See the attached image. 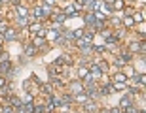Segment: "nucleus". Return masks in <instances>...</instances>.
<instances>
[{
	"mask_svg": "<svg viewBox=\"0 0 146 113\" xmlns=\"http://www.w3.org/2000/svg\"><path fill=\"white\" fill-rule=\"evenodd\" d=\"M129 49H131V51H141V43H139V42H133Z\"/></svg>",
	"mask_w": 146,
	"mask_h": 113,
	"instance_id": "26",
	"label": "nucleus"
},
{
	"mask_svg": "<svg viewBox=\"0 0 146 113\" xmlns=\"http://www.w3.org/2000/svg\"><path fill=\"white\" fill-rule=\"evenodd\" d=\"M87 74H89V70H87V68H80V70H78V77H80V79H86Z\"/></svg>",
	"mask_w": 146,
	"mask_h": 113,
	"instance_id": "17",
	"label": "nucleus"
},
{
	"mask_svg": "<svg viewBox=\"0 0 146 113\" xmlns=\"http://www.w3.org/2000/svg\"><path fill=\"white\" fill-rule=\"evenodd\" d=\"M34 17H38V19H44V13H42V10H40V8H36V10H34Z\"/></svg>",
	"mask_w": 146,
	"mask_h": 113,
	"instance_id": "29",
	"label": "nucleus"
},
{
	"mask_svg": "<svg viewBox=\"0 0 146 113\" xmlns=\"http://www.w3.org/2000/svg\"><path fill=\"white\" fill-rule=\"evenodd\" d=\"M82 40H84V42H87V43H91L93 42V34L91 32H86L84 36H82Z\"/></svg>",
	"mask_w": 146,
	"mask_h": 113,
	"instance_id": "21",
	"label": "nucleus"
},
{
	"mask_svg": "<svg viewBox=\"0 0 146 113\" xmlns=\"http://www.w3.org/2000/svg\"><path fill=\"white\" fill-rule=\"evenodd\" d=\"M70 91L74 92V94H78V92L84 91V85H82L80 81H72V83H70Z\"/></svg>",
	"mask_w": 146,
	"mask_h": 113,
	"instance_id": "3",
	"label": "nucleus"
},
{
	"mask_svg": "<svg viewBox=\"0 0 146 113\" xmlns=\"http://www.w3.org/2000/svg\"><path fill=\"white\" fill-rule=\"evenodd\" d=\"M49 72H51V75H59L61 74V68H59V66H53Z\"/></svg>",
	"mask_w": 146,
	"mask_h": 113,
	"instance_id": "30",
	"label": "nucleus"
},
{
	"mask_svg": "<svg viewBox=\"0 0 146 113\" xmlns=\"http://www.w3.org/2000/svg\"><path fill=\"white\" fill-rule=\"evenodd\" d=\"M76 100L80 104H86V102H89V96H87L86 92H78V94H76Z\"/></svg>",
	"mask_w": 146,
	"mask_h": 113,
	"instance_id": "7",
	"label": "nucleus"
},
{
	"mask_svg": "<svg viewBox=\"0 0 146 113\" xmlns=\"http://www.w3.org/2000/svg\"><path fill=\"white\" fill-rule=\"evenodd\" d=\"M55 42L59 43V45H65V43H66V38H65V36H59L57 40H55Z\"/></svg>",
	"mask_w": 146,
	"mask_h": 113,
	"instance_id": "31",
	"label": "nucleus"
},
{
	"mask_svg": "<svg viewBox=\"0 0 146 113\" xmlns=\"http://www.w3.org/2000/svg\"><path fill=\"white\" fill-rule=\"evenodd\" d=\"M63 13H65L66 17H78V11H76L74 8H72V6H68V8H66V10L63 11Z\"/></svg>",
	"mask_w": 146,
	"mask_h": 113,
	"instance_id": "10",
	"label": "nucleus"
},
{
	"mask_svg": "<svg viewBox=\"0 0 146 113\" xmlns=\"http://www.w3.org/2000/svg\"><path fill=\"white\" fill-rule=\"evenodd\" d=\"M34 47H40V49H46V42H44V38H40V36H36L34 38V43H33Z\"/></svg>",
	"mask_w": 146,
	"mask_h": 113,
	"instance_id": "6",
	"label": "nucleus"
},
{
	"mask_svg": "<svg viewBox=\"0 0 146 113\" xmlns=\"http://www.w3.org/2000/svg\"><path fill=\"white\" fill-rule=\"evenodd\" d=\"M2 87H6V79L2 77V75H0V89H2Z\"/></svg>",
	"mask_w": 146,
	"mask_h": 113,
	"instance_id": "43",
	"label": "nucleus"
},
{
	"mask_svg": "<svg viewBox=\"0 0 146 113\" xmlns=\"http://www.w3.org/2000/svg\"><path fill=\"white\" fill-rule=\"evenodd\" d=\"M93 49H95L97 53H103V51H104V47H103V45H95V47H93Z\"/></svg>",
	"mask_w": 146,
	"mask_h": 113,
	"instance_id": "40",
	"label": "nucleus"
},
{
	"mask_svg": "<svg viewBox=\"0 0 146 113\" xmlns=\"http://www.w3.org/2000/svg\"><path fill=\"white\" fill-rule=\"evenodd\" d=\"M10 106L11 108H19V106H23V100H19L17 96H11L10 98Z\"/></svg>",
	"mask_w": 146,
	"mask_h": 113,
	"instance_id": "8",
	"label": "nucleus"
},
{
	"mask_svg": "<svg viewBox=\"0 0 146 113\" xmlns=\"http://www.w3.org/2000/svg\"><path fill=\"white\" fill-rule=\"evenodd\" d=\"M104 2H110V0H104Z\"/></svg>",
	"mask_w": 146,
	"mask_h": 113,
	"instance_id": "50",
	"label": "nucleus"
},
{
	"mask_svg": "<svg viewBox=\"0 0 146 113\" xmlns=\"http://www.w3.org/2000/svg\"><path fill=\"white\" fill-rule=\"evenodd\" d=\"M129 60H131V55H129V53H123V55L118 59V64H125V62H129Z\"/></svg>",
	"mask_w": 146,
	"mask_h": 113,
	"instance_id": "13",
	"label": "nucleus"
},
{
	"mask_svg": "<svg viewBox=\"0 0 146 113\" xmlns=\"http://www.w3.org/2000/svg\"><path fill=\"white\" fill-rule=\"evenodd\" d=\"M15 38H17V30L8 27V30L4 32V42H15Z\"/></svg>",
	"mask_w": 146,
	"mask_h": 113,
	"instance_id": "1",
	"label": "nucleus"
},
{
	"mask_svg": "<svg viewBox=\"0 0 146 113\" xmlns=\"http://www.w3.org/2000/svg\"><path fill=\"white\" fill-rule=\"evenodd\" d=\"M51 85H53V87H63V83H61L59 79H53V81H51Z\"/></svg>",
	"mask_w": 146,
	"mask_h": 113,
	"instance_id": "39",
	"label": "nucleus"
},
{
	"mask_svg": "<svg viewBox=\"0 0 146 113\" xmlns=\"http://www.w3.org/2000/svg\"><path fill=\"white\" fill-rule=\"evenodd\" d=\"M84 106H86V111L87 113H97V106H95L93 102H86Z\"/></svg>",
	"mask_w": 146,
	"mask_h": 113,
	"instance_id": "11",
	"label": "nucleus"
},
{
	"mask_svg": "<svg viewBox=\"0 0 146 113\" xmlns=\"http://www.w3.org/2000/svg\"><path fill=\"white\" fill-rule=\"evenodd\" d=\"M55 19H57V23L61 25V23H63V21L66 19V15H65V13H57V15H55Z\"/></svg>",
	"mask_w": 146,
	"mask_h": 113,
	"instance_id": "27",
	"label": "nucleus"
},
{
	"mask_svg": "<svg viewBox=\"0 0 146 113\" xmlns=\"http://www.w3.org/2000/svg\"><path fill=\"white\" fill-rule=\"evenodd\" d=\"M59 36H61V30H57V28H51L49 32H46V38H48L49 42H55Z\"/></svg>",
	"mask_w": 146,
	"mask_h": 113,
	"instance_id": "2",
	"label": "nucleus"
},
{
	"mask_svg": "<svg viewBox=\"0 0 146 113\" xmlns=\"http://www.w3.org/2000/svg\"><path fill=\"white\" fill-rule=\"evenodd\" d=\"M0 40H4V34H0Z\"/></svg>",
	"mask_w": 146,
	"mask_h": 113,
	"instance_id": "48",
	"label": "nucleus"
},
{
	"mask_svg": "<svg viewBox=\"0 0 146 113\" xmlns=\"http://www.w3.org/2000/svg\"><path fill=\"white\" fill-rule=\"evenodd\" d=\"M112 89H114V91H125V89H127V85H125V83H116Z\"/></svg>",
	"mask_w": 146,
	"mask_h": 113,
	"instance_id": "22",
	"label": "nucleus"
},
{
	"mask_svg": "<svg viewBox=\"0 0 146 113\" xmlns=\"http://www.w3.org/2000/svg\"><path fill=\"white\" fill-rule=\"evenodd\" d=\"M127 113H137V109H135V108H131V106H129V108H127Z\"/></svg>",
	"mask_w": 146,
	"mask_h": 113,
	"instance_id": "44",
	"label": "nucleus"
},
{
	"mask_svg": "<svg viewBox=\"0 0 146 113\" xmlns=\"http://www.w3.org/2000/svg\"><path fill=\"white\" fill-rule=\"evenodd\" d=\"M6 30H8V25H6V23H2V21H0V34H4Z\"/></svg>",
	"mask_w": 146,
	"mask_h": 113,
	"instance_id": "34",
	"label": "nucleus"
},
{
	"mask_svg": "<svg viewBox=\"0 0 146 113\" xmlns=\"http://www.w3.org/2000/svg\"><path fill=\"white\" fill-rule=\"evenodd\" d=\"M34 53H36V47H34L33 43H31V45L27 47V51H25V55H27V57H33Z\"/></svg>",
	"mask_w": 146,
	"mask_h": 113,
	"instance_id": "18",
	"label": "nucleus"
},
{
	"mask_svg": "<svg viewBox=\"0 0 146 113\" xmlns=\"http://www.w3.org/2000/svg\"><path fill=\"white\" fill-rule=\"evenodd\" d=\"M72 36H74V40H80V38L84 36V30L80 28V30H76V32H72Z\"/></svg>",
	"mask_w": 146,
	"mask_h": 113,
	"instance_id": "28",
	"label": "nucleus"
},
{
	"mask_svg": "<svg viewBox=\"0 0 146 113\" xmlns=\"http://www.w3.org/2000/svg\"><path fill=\"white\" fill-rule=\"evenodd\" d=\"M53 109H55V106H53V104H48V106H46V111H48V113H51Z\"/></svg>",
	"mask_w": 146,
	"mask_h": 113,
	"instance_id": "38",
	"label": "nucleus"
},
{
	"mask_svg": "<svg viewBox=\"0 0 146 113\" xmlns=\"http://www.w3.org/2000/svg\"><path fill=\"white\" fill-rule=\"evenodd\" d=\"M129 92H131V94H137V92H139V89H137V87H129Z\"/></svg>",
	"mask_w": 146,
	"mask_h": 113,
	"instance_id": "42",
	"label": "nucleus"
},
{
	"mask_svg": "<svg viewBox=\"0 0 146 113\" xmlns=\"http://www.w3.org/2000/svg\"><path fill=\"white\" fill-rule=\"evenodd\" d=\"M101 113H110V111H108V109H103V111H101Z\"/></svg>",
	"mask_w": 146,
	"mask_h": 113,
	"instance_id": "47",
	"label": "nucleus"
},
{
	"mask_svg": "<svg viewBox=\"0 0 146 113\" xmlns=\"http://www.w3.org/2000/svg\"><path fill=\"white\" fill-rule=\"evenodd\" d=\"M72 8H74V10H82V8H84V2H80V0H76V4L72 6Z\"/></svg>",
	"mask_w": 146,
	"mask_h": 113,
	"instance_id": "33",
	"label": "nucleus"
},
{
	"mask_svg": "<svg viewBox=\"0 0 146 113\" xmlns=\"http://www.w3.org/2000/svg\"><path fill=\"white\" fill-rule=\"evenodd\" d=\"M0 113H13V108L8 104V100L2 102V106H0Z\"/></svg>",
	"mask_w": 146,
	"mask_h": 113,
	"instance_id": "5",
	"label": "nucleus"
},
{
	"mask_svg": "<svg viewBox=\"0 0 146 113\" xmlns=\"http://www.w3.org/2000/svg\"><path fill=\"white\" fill-rule=\"evenodd\" d=\"M99 92H101L103 96H106V94H112V92H114V89H112L110 85H104V87H103V89H101Z\"/></svg>",
	"mask_w": 146,
	"mask_h": 113,
	"instance_id": "14",
	"label": "nucleus"
},
{
	"mask_svg": "<svg viewBox=\"0 0 146 113\" xmlns=\"http://www.w3.org/2000/svg\"><path fill=\"white\" fill-rule=\"evenodd\" d=\"M42 92H46V94H51V92H53V87L49 85V83H46V85H42Z\"/></svg>",
	"mask_w": 146,
	"mask_h": 113,
	"instance_id": "20",
	"label": "nucleus"
},
{
	"mask_svg": "<svg viewBox=\"0 0 146 113\" xmlns=\"http://www.w3.org/2000/svg\"><path fill=\"white\" fill-rule=\"evenodd\" d=\"M93 23H95V15L89 13V15L86 17V25H87V27H93Z\"/></svg>",
	"mask_w": 146,
	"mask_h": 113,
	"instance_id": "19",
	"label": "nucleus"
},
{
	"mask_svg": "<svg viewBox=\"0 0 146 113\" xmlns=\"http://www.w3.org/2000/svg\"><path fill=\"white\" fill-rule=\"evenodd\" d=\"M10 70H11V64H10V60H2V64H0V75L8 74Z\"/></svg>",
	"mask_w": 146,
	"mask_h": 113,
	"instance_id": "4",
	"label": "nucleus"
},
{
	"mask_svg": "<svg viewBox=\"0 0 146 113\" xmlns=\"http://www.w3.org/2000/svg\"><path fill=\"white\" fill-rule=\"evenodd\" d=\"M110 113H119V109H110Z\"/></svg>",
	"mask_w": 146,
	"mask_h": 113,
	"instance_id": "45",
	"label": "nucleus"
},
{
	"mask_svg": "<svg viewBox=\"0 0 146 113\" xmlns=\"http://www.w3.org/2000/svg\"><path fill=\"white\" fill-rule=\"evenodd\" d=\"M29 21H31L29 17H19V25H21V27H27V25H29Z\"/></svg>",
	"mask_w": 146,
	"mask_h": 113,
	"instance_id": "25",
	"label": "nucleus"
},
{
	"mask_svg": "<svg viewBox=\"0 0 146 113\" xmlns=\"http://www.w3.org/2000/svg\"><path fill=\"white\" fill-rule=\"evenodd\" d=\"M80 2H89V0H80Z\"/></svg>",
	"mask_w": 146,
	"mask_h": 113,
	"instance_id": "49",
	"label": "nucleus"
},
{
	"mask_svg": "<svg viewBox=\"0 0 146 113\" xmlns=\"http://www.w3.org/2000/svg\"><path fill=\"white\" fill-rule=\"evenodd\" d=\"M142 19H144V13H137L133 21H142Z\"/></svg>",
	"mask_w": 146,
	"mask_h": 113,
	"instance_id": "37",
	"label": "nucleus"
},
{
	"mask_svg": "<svg viewBox=\"0 0 146 113\" xmlns=\"http://www.w3.org/2000/svg\"><path fill=\"white\" fill-rule=\"evenodd\" d=\"M123 23H125V25H127V27H133V25H135V21H133V17H131V15H125Z\"/></svg>",
	"mask_w": 146,
	"mask_h": 113,
	"instance_id": "23",
	"label": "nucleus"
},
{
	"mask_svg": "<svg viewBox=\"0 0 146 113\" xmlns=\"http://www.w3.org/2000/svg\"><path fill=\"white\" fill-rule=\"evenodd\" d=\"M0 60H10V55L6 53V51H4V53H0Z\"/></svg>",
	"mask_w": 146,
	"mask_h": 113,
	"instance_id": "36",
	"label": "nucleus"
},
{
	"mask_svg": "<svg viewBox=\"0 0 146 113\" xmlns=\"http://www.w3.org/2000/svg\"><path fill=\"white\" fill-rule=\"evenodd\" d=\"M112 25H114V27H119V25H121V21H119V19H112Z\"/></svg>",
	"mask_w": 146,
	"mask_h": 113,
	"instance_id": "41",
	"label": "nucleus"
},
{
	"mask_svg": "<svg viewBox=\"0 0 146 113\" xmlns=\"http://www.w3.org/2000/svg\"><path fill=\"white\" fill-rule=\"evenodd\" d=\"M119 106H121V108H125V109H127V108H129V106H131V98H129V96H123V98H121V100H119Z\"/></svg>",
	"mask_w": 146,
	"mask_h": 113,
	"instance_id": "12",
	"label": "nucleus"
},
{
	"mask_svg": "<svg viewBox=\"0 0 146 113\" xmlns=\"http://www.w3.org/2000/svg\"><path fill=\"white\" fill-rule=\"evenodd\" d=\"M40 30H42V25H40V23H33V25H31V34H36L38 36V32H40Z\"/></svg>",
	"mask_w": 146,
	"mask_h": 113,
	"instance_id": "9",
	"label": "nucleus"
},
{
	"mask_svg": "<svg viewBox=\"0 0 146 113\" xmlns=\"http://www.w3.org/2000/svg\"><path fill=\"white\" fill-rule=\"evenodd\" d=\"M121 8H123V2H121V0H116L114 6H112V10H121Z\"/></svg>",
	"mask_w": 146,
	"mask_h": 113,
	"instance_id": "24",
	"label": "nucleus"
},
{
	"mask_svg": "<svg viewBox=\"0 0 146 113\" xmlns=\"http://www.w3.org/2000/svg\"><path fill=\"white\" fill-rule=\"evenodd\" d=\"M8 2H10V0H0V4H8Z\"/></svg>",
	"mask_w": 146,
	"mask_h": 113,
	"instance_id": "46",
	"label": "nucleus"
},
{
	"mask_svg": "<svg viewBox=\"0 0 146 113\" xmlns=\"http://www.w3.org/2000/svg\"><path fill=\"white\" fill-rule=\"evenodd\" d=\"M116 83H127V77H125V74H116Z\"/></svg>",
	"mask_w": 146,
	"mask_h": 113,
	"instance_id": "16",
	"label": "nucleus"
},
{
	"mask_svg": "<svg viewBox=\"0 0 146 113\" xmlns=\"http://www.w3.org/2000/svg\"><path fill=\"white\" fill-rule=\"evenodd\" d=\"M61 100H63V104H70L72 102V96H70V94H66V96H63Z\"/></svg>",
	"mask_w": 146,
	"mask_h": 113,
	"instance_id": "32",
	"label": "nucleus"
},
{
	"mask_svg": "<svg viewBox=\"0 0 146 113\" xmlns=\"http://www.w3.org/2000/svg\"><path fill=\"white\" fill-rule=\"evenodd\" d=\"M15 11H17V15H19V17H27V13H29L27 8H23V6H17Z\"/></svg>",
	"mask_w": 146,
	"mask_h": 113,
	"instance_id": "15",
	"label": "nucleus"
},
{
	"mask_svg": "<svg viewBox=\"0 0 146 113\" xmlns=\"http://www.w3.org/2000/svg\"><path fill=\"white\" fill-rule=\"evenodd\" d=\"M99 68H101V72H108V66H106V62H101V64H97Z\"/></svg>",
	"mask_w": 146,
	"mask_h": 113,
	"instance_id": "35",
	"label": "nucleus"
}]
</instances>
